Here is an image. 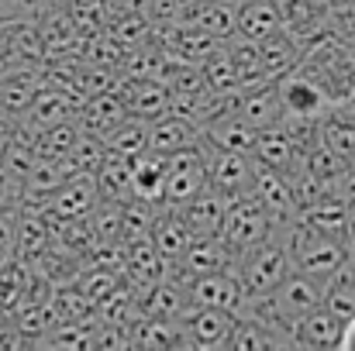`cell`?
Returning a JSON list of instances; mask_svg holds the SVG:
<instances>
[{"label": "cell", "mask_w": 355, "mask_h": 351, "mask_svg": "<svg viewBox=\"0 0 355 351\" xmlns=\"http://www.w3.org/2000/svg\"><path fill=\"white\" fill-rule=\"evenodd\" d=\"M307 80H314L331 104H345L355 93V42L338 35L331 24L300 42L297 66Z\"/></svg>", "instance_id": "cell-1"}, {"label": "cell", "mask_w": 355, "mask_h": 351, "mask_svg": "<svg viewBox=\"0 0 355 351\" xmlns=\"http://www.w3.org/2000/svg\"><path fill=\"white\" fill-rule=\"evenodd\" d=\"M286 241L290 251V265L297 272H307L314 279H328L335 276L345 262H349V237H331V234H318L304 228L297 217L290 221V228L279 234Z\"/></svg>", "instance_id": "cell-2"}, {"label": "cell", "mask_w": 355, "mask_h": 351, "mask_svg": "<svg viewBox=\"0 0 355 351\" xmlns=\"http://www.w3.org/2000/svg\"><path fill=\"white\" fill-rule=\"evenodd\" d=\"M290 269H293L290 265V251H286V241L279 234H269V237L241 248L235 255V265H232L238 286H241V296L272 293Z\"/></svg>", "instance_id": "cell-3"}, {"label": "cell", "mask_w": 355, "mask_h": 351, "mask_svg": "<svg viewBox=\"0 0 355 351\" xmlns=\"http://www.w3.org/2000/svg\"><path fill=\"white\" fill-rule=\"evenodd\" d=\"M276 93H279V107H283V127H307L318 124L324 111L331 107V100L324 97V90L307 80L300 69H290L276 80Z\"/></svg>", "instance_id": "cell-4"}, {"label": "cell", "mask_w": 355, "mask_h": 351, "mask_svg": "<svg viewBox=\"0 0 355 351\" xmlns=\"http://www.w3.org/2000/svg\"><path fill=\"white\" fill-rule=\"evenodd\" d=\"M207 186V165L200 141L190 148H180L166 155V176H162V207H183L190 197H197Z\"/></svg>", "instance_id": "cell-5"}, {"label": "cell", "mask_w": 355, "mask_h": 351, "mask_svg": "<svg viewBox=\"0 0 355 351\" xmlns=\"http://www.w3.org/2000/svg\"><path fill=\"white\" fill-rule=\"evenodd\" d=\"M269 234H272V221H269V214L262 210V204H259L252 193L232 197V200L225 204V217H221L218 237H221L235 255L241 248H248V244L269 237Z\"/></svg>", "instance_id": "cell-6"}, {"label": "cell", "mask_w": 355, "mask_h": 351, "mask_svg": "<svg viewBox=\"0 0 355 351\" xmlns=\"http://www.w3.org/2000/svg\"><path fill=\"white\" fill-rule=\"evenodd\" d=\"M176 327L183 334V348H228L235 331V310L187 303L176 317Z\"/></svg>", "instance_id": "cell-7"}, {"label": "cell", "mask_w": 355, "mask_h": 351, "mask_svg": "<svg viewBox=\"0 0 355 351\" xmlns=\"http://www.w3.org/2000/svg\"><path fill=\"white\" fill-rule=\"evenodd\" d=\"M204 148V165H207V186L214 193H221L225 200L248 193L252 186V155L248 152H228V148H214L207 141H200Z\"/></svg>", "instance_id": "cell-8"}, {"label": "cell", "mask_w": 355, "mask_h": 351, "mask_svg": "<svg viewBox=\"0 0 355 351\" xmlns=\"http://www.w3.org/2000/svg\"><path fill=\"white\" fill-rule=\"evenodd\" d=\"M111 93L124 104L128 114L145 117V120L162 117L166 107H169V87L162 80H155V76H128V73H118Z\"/></svg>", "instance_id": "cell-9"}, {"label": "cell", "mask_w": 355, "mask_h": 351, "mask_svg": "<svg viewBox=\"0 0 355 351\" xmlns=\"http://www.w3.org/2000/svg\"><path fill=\"white\" fill-rule=\"evenodd\" d=\"M252 131H269V127H283V107H279V93H276V80H262L252 87H241L232 104H228Z\"/></svg>", "instance_id": "cell-10"}, {"label": "cell", "mask_w": 355, "mask_h": 351, "mask_svg": "<svg viewBox=\"0 0 355 351\" xmlns=\"http://www.w3.org/2000/svg\"><path fill=\"white\" fill-rule=\"evenodd\" d=\"M321 293H324V279H314V276H307V272L290 269L269 296H272L279 317L286 321V327H293L297 317H304L307 310H314V307L321 303Z\"/></svg>", "instance_id": "cell-11"}, {"label": "cell", "mask_w": 355, "mask_h": 351, "mask_svg": "<svg viewBox=\"0 0 355 351\" xmlns=\"http://www.w3.org/2000/svg\"><path fill=\"white\" fill-rule=\"evenodd\" d=\"M259 165L272 169V172H283L286 179L300 169L304 155H300V141L286 131V127H269V131H259L255 134V145L248 152Z\"/></svg>", "instance_id": "cell-12"}, {"label": "cell", "mask_w": 355, "mask_h": 351, "mask_svg": "<svg viewBox=\"0 0 355 351\" xmlns=\"http://www.w3.org/2000/svg\"><path fill=\"white\" fill-rule=\"evenodd\" d=\"M342 334H345V321L318 303L314 310L293 321L290 345L293 348H342Z\"/></svg>", "instance_id": "cell-13"}, {"label": "cell", "mask_w": 355, "mask_h": 351, "mask_svg": "<svg viewBox=\"0 0 355 351\" xmlns=\"http://www.w3.org/2000/svg\"><path fill=\"white\" fill-rule=\"evenodd\" d=\"M183 293H187V303L193 307H221V310H235L241 300V286L232 269L190 276L183 279Z\"/></svg>", "instance_id": "cell-14"}, {"label": "cell", "mask_w": 355, "mask_h": 351, "mask_svg": "<svg viewBox=\"0 0 355 351\" xmlns=\"http://www.w3.org/2000/svg\"><path fill=\"white\" fill-rule=\"evenodd\" d=\"M45 83L42 69L31 66H7L0 73V117L10 124L28 111V104L35 100L38 87Z\"/></svg>", "instance_id": "cell-15"}, {"label": "cell", "mask_w": 355, "mask_h": 351, "mask_svg": "<svg viewBox=\"0 0 355 351\" xmlns=\"http://www.w3.org/2000/svg\"><path fill=\"white\" fill-rule=\"evenodd\" d=\"M255 134H259V131H252L228 104L218 107L214 114L200 124V141H207V145H214V148H228V152H252Z\"/></svg>", "instance_id": "cell-16"}, {"label": "cell", "mask_w": 355, "mask_h": 351, "mask_svg": "<svg viewBox=\"0 0 355 351\" xmlns=\"http://www.w3.org/2000/svg\"><path fill=\"white\" fill-rule=\"evenodd\" d=\"M318 134L349 169H355V107L349 100L345 104H331L324 111V117L318 120Z\"/></svg>", "instance_id": "cell-17"}, {"label": "cell", "mask_w": 355, "mask_h": 351, "mask_svg": "<svg viewBox=\"0 0 355 351\" xmlns=\"http://www.w3.org/2000/svg\"><path fill=\"white\" fill-rule=\"evenodd\" d=\"M235 7L238 0H200L193 7H183L173 21L197 28L211 38H232L235 35Z\"/></svg>", "instance_id": "cell-18"}, {"label": "cell", "mask_w": 355, "mask_h": 351, "mask_svg": "<svg viewBox=\"0 0 355 351\" xmlns=\"http://www.w3.org/2000/svg\"><path fill=\"white\" fill-rule=\"evenodd\" d=\"M197 141H200V124L176 114H162L155 120H148V145H145V152L166 159V155H173L180 148H190Z\"/></svg>", "instance_id": "cell-19"}, {"label": "cell", "mask_w": 355, "mask_h": 351, "mask_svg": "<svg viewBox=\"0 0 355 351\" xmlns=\"http://www.w3.org/2000/svg\"><path fill=\"white\" fill-rule=\"evenodd\" d=\"M276 7H279L283 28L297 42H304V38H311L321 28L331 24V3L328 0H276Z\"/></svg>", "instance_id": "cell-20"}, {"label": "cell", "mask_w": 355, "mask_h": 351, "mask_svg": "<svg viewBox=\"0 0 355 351\" xmlns=\"http://www.w3.org/2000/svg\"><path fill=\"white\" fill-rule=\"evenodd\" d=\"M225 197L221 193H214L211 186H204L197 197H190L183 207H173L180 217H183V224L190 228L193 237H211V234L221 231V217H225Z\"/></svg>", "instance_id": "cell-21"}, {"label": "cell", "mask_w": 355, "mask_h": 351, "mask_svg": "<svg viewBox=\"0 0 355 351\" xmlns=\"http://www.w3.org/2000/svg\"><path fill=\"white\" fill-rule=\"evenodd\" d=\"M255 52H259L262 80H279L283 73H290V69L297 66L300 42H297L286 28H276L272 35H266V38L255 42Z\"/></svg>", "instance_id": "cell-22"}, {"label": "cell", "mask_w": 355, "mask_h": 351, "mask_svg": "<svg viewBox=\"0 0 355 351\" xmlns=\"http://www.w3.org/2000/svg\"><path fill=\"white\" fill-rule=\"evenodd\" d=\"M128 117L124 104L107 90V93H94V97H83L80 107H76V124L97 138H107L121 120Z\"/></svg>", "instance_id": "cell-23"}, {"label": "cell", "mask_w": 355, "mask_h": 351, "mask_svg": "<svg viewBox=\"0 0 355 351\" xmlns=\"http://www.w3.org/2000/svg\"><path fill=\"white\" fill-rule=\"evenodd\" d=\"M148 241H152V248H155V251L169 262V269H173V265L180 262V255L190 248L193 234H190V228L183 224V217H180L173 207H162L159 217H155V224H152Z\"/></svg>", "instance_id": "cell-24"}, {"label": "cell", "mask_w": 355, "mask_h": 351, "mask_svg": "<svg viewBox=\"0 0 355 351\" xmlns=\"http://www.w3.org/2000/svg\"><path fill=\"white\" fill-rule=\"evenodd\" d=\"M276 28H283L276 0H238V7H235V35L248 38V42H259V38L272 35Z\"/></svg>", "instance_id": "cell-25"}, {"label": "cell", "mask_w": 355, "mask_h": 351, "mask_svg": "<svg viewBox=\"0 0 355 351\" xmlns=\"http://www.w3.org/2000/svg\"><path fill=\"white\" fill-rule=\"evenodd\" d=\"M94 186L101 200H131V159L118 152H104L101 165L94 169Z\"/></svg>", "instance_id": "cell-26"}, {"label": "cell", "mask_w": 355, "mask_h": 351, "mask_svg": "<svg viewBox=\"0 0 355 351\" xmlns=\"http://www.w3.org/2000/svg\"><path fill=\"white\" fill-rule=\"evenodd\" d=\"M162 176H166V159L141 152L131 159V197L162 207Z\"/></svg>", "instance_id": "cell-27"}, {"label": "cell", "mask_w": 355, "mask_h": 351, "mask_svg": "<svg viewBox=\"0 0 355 351\" xmlns=\"http://www.w3.org/2000/svg\"><path fill=\"white\" fill-rule=\"evenodd\" d=\"M321 307H324V310H331V314H335V317H342V321L355 317V276H352V269H349V262H345L335 276H328V279H324Z\"/></svg>", "instance_id": "cell-28"}, {"label": "cell", "mask_w": 355, "mask_h": 351, "mask_svg": "<svg viewBox=\"0 0 355 351\" xmlns=\"http://www.w3.org/2000/svg\"><path fill=\"white\" fill-rule=\"evenodd\" d=\"M145 145H148V120H145V117H135V114H128L118 127L104 138V148H107V152H118L124 159L141 155Z\"/></svg>", "instance_id": "cell-29"}, {"label": "cell", "mask_w": 355, "mask_h": 351, "mask_svg": "<svg viewBox=\"0 0 355 351\" xmlns=\"http://www.w3.org/2000/svg\"><path fill=\"white\" fill-rule=\"evenodd\" d=\"M104 152H107V148H104V138H97V134H90V131H83V127H80V134H76V141H73V148H69L66 162H69V169H73V172L94 176V169L101 165Z\"/></svg>", "instance_id": "cell-30"}, {"label": "cell", "mask_w": 355, "mask_h": 351, "mask_svg": "<svg viewBox=\"0 0 355 351\" xmlns=\"http://www.w3.org/2000/svg\"><path fill=\"white\" fill-rule=\"evenodd\" d=\"M228 348H238V351H259V348H283L266 327H259L255 321L248 317H238L235 314V331H232V341Z\"/></svg>", "instance_id": "cell-31"}, {"label": "cell", "mask_w": 355, "mask_h": 351, "mask_svg": "<svg viewBox=\"0 0 355 351\" xmlns=\"http://www.w3.org/2000/svg\"><path fill=\"white\" fill-rule=\"evenodd\" d=\"M14 228H17V207H0V255L14 251Z\"/></svg>", "instance_id": "cell-32"}, {"label": "cell", "mask_w": 355, "mask_h": 351, "mask_svg": "<svg viewBox=\"0 0 355 351\" xmlns=\"http://www.w3.org/2000/svg\"><path fill=\"white\" fill-rule=\"evenodd\" d=\"M335 193L342 197L345 214H349V228H352V224H355V169H349V172L342 176V183L335 186Z\"/></svg>", "instance_id": "cell-33"}, {"label": "cell", "mask_w": 355, "mask_h": 351, "mask_svg": "<svg viewBox=\"0 0 355 351\" xmlns=\"http://www.w3.org/2000/svg\"><path fill=\"white\" fill-rule=\"evenodd\" d=\"M21 17H35L24 0H0V24H10V21H21Z\"/></svg>", "instance_id": "cell-34"}, {"label": "cell", "mask_w": 355, "mask_h": 351, "mask_svg": "<svg viewBox=\"0 0 355 351\" xmlns=\"http://www.w3.org/2000/svg\"><path fill=\"white\" fill-rule=\"evenodd\" d=\"M0 207H17V197H14V190L7 186L3 172H0Z\"/></svg>", "instance_id": "cell-35"}, {"label": "cell", "mask_w": 355, "mask_h": 351, "mask_svg": "<svg viewBox=\"0 0 355 351\" xmlns=\"http://www.w3.org/2000/svg\"><path fill=\"white\" fill-rule=\"evenodd\" d=\"M10 66V48H7V24H0V73Z\"/></svg>", "instance_id": "cell-36"}, {"label": "cell", "mask_w": 355, "mask_h": 351, "mask_svg": "<svg viewBox=\"0 0 355 351\" xmlns=\"http://www.w3.org/2000/svg\"><path fill=\"white\" fill-rule=\"evenodd\" d=\"M342 348L345 351H355V317L345 321V334H342Z\"/></svg>", "instance_id": "cell-37"}, {"label": "cell", "mask_w": 355, "mask_h": 351, "mask_svg": "<svg viewBox=\"0 0 355 351\" xmlns=\"http://www.w3.org/2000/svg\"><path fill=\"white\" fill-rule=\"evenodd\" d=\"M49 3H55V0H24V7H28L31 14H38V10H45Z\"/></svg>", "instance_id": "cell-38"}, {"label": "cell", "mask_w": 355, "mask_h": 351, "mask_svg": "<svg viewBox=\"0 0 355 351\" xmlns=\"http://www.w3.org/2000/svg\"><path fill=\"white\" fill-rule=\"evenodd\" d=\"M7 134H10V124H7V120H0V148H3V141H7Z\"/></svg>", "instance_id": "cell-39"}, {"label": "cell", "mask_w": 355, "mask_h": 351, "mask_svg": "<svg viewBox=\"0 0 355 351\" xmlns=\"http://www.w3.org/2000/svg\"><path fill=\"white\" fill-rule=\"evenodd\" d=\"M331 7H349V3H355V0H328Z\"/></svg>", "instance_id": "cell-40"}, {"label": "cell", "mask_w": 355, "mask_h": 351, "mask_svg": "<svg viewBox=\"0 0 355 351\" xmlns=\"http://www.w3.org/2000/svg\"><path fill=\"white\" fill-rule=\"evenodd\" d=\"M349 104H352V107H355V93H352V100H349Z\"/></svg>", "instance_id": "cell-41"}, {"label": "cell", "mask_w": 355, "mask_h": 351, "mask_svg": "<svg viewBox=\"0 0 355 351\" xmlns=\"http://www.w3.org/2000/svg\"><path fill=\"white\" fill-rule=\"evenodd\" d=\"M3 258H7V255H0V262H3Z\"/></svg>", "instance_id": "cell-42"}, {"label": "cell", "mask_w": 355, "mask_h": 351, "mask_svg": "<svg viewBox=\"0 0 355 351\" xmlns=\"http://www.w3.org/2000/svg\"><path fill=\"white\" fill-rule=\"evenodd\" d=\"M0 120H3V117H0Z\"/></svg>", "instance_id": "cell-43"}]
</instances>
